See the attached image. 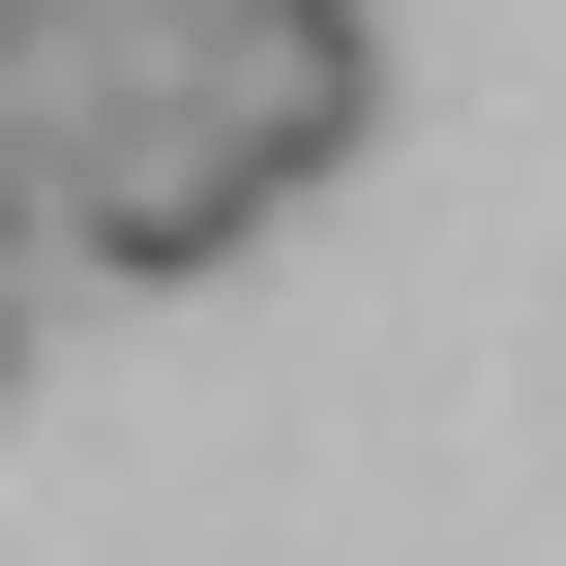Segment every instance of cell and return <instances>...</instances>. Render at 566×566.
<instances>
[{"mask_svg":"<svg viewBox=\"0 0 566 566\" xmlns=\"http://www.w3.org/2000/svg\"><path fill=\"white\" fill-rule=\"evenodd\" d=\"M239 239H269V179H239L179 90H90V119L30 149V269H90V298H209Z\"/></svg>","mask_w":566,"mask_h":566,"instance_id":"1","label":"cell"},{"mask_svg":"<svg viewBox=\"0 0 566 566\" xmlns=\"http://www.w3.org/2000/svg\"><path fill=\"white\" fill-rule=\"evenodd\" d=\"M149 90L298 209V179H358V119H388V30H358V0H179V30H149Z\"/></svg>","mask_w":566,"mask_h":566,"instance_id":"2","label":"cell"},{"mask_svg":"<svg viewBox=\"0 0 566 566\" xmlns=\"http://www.w3.org/2000/svg\"><path fill=\"white\" fill-rule=\"evenodd\" d=\"M0 239H30V90H0Z\"/></svg>","mask_w":566,"mask_h":566,"instance_id":"3","label":"cell"},{"mask_svg":"<svg viewBox=\"0 0 566 566\" xmlns=\"http://www.w3.org/2000/svg\"><path fill=\"white\" fill-rule=\"evenodd\" d=\"M30 298H60V269H30V239H0V358H30Z\"/></svg>","mask_w":566,"mask_h":566,"instance_id":"4","label":"cell"},{"mask_svg":"<svg viewBox=\"0 0 566 566\" xmlns=\"http://www.w3.org/2000/svg\"><path fill=\"white\" fill-rule=\"evenodd\" d=\"M0 30H60V0H0Z\"/></svg>","mask_w":566,"mask_h":566,"instance_id":"5","label":"cell"}]
</instances>
